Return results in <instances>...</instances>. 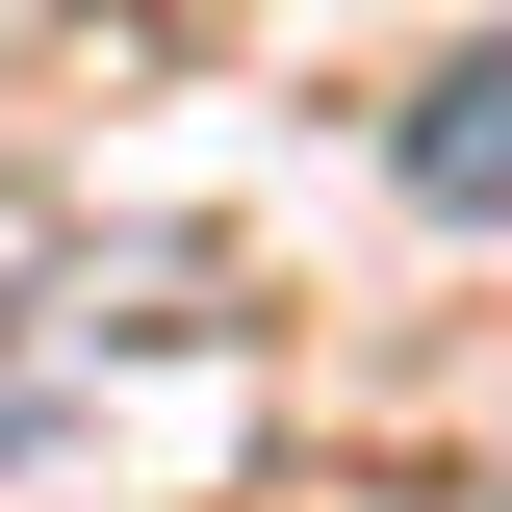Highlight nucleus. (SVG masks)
<instances>
[{
	"instance_id": "f257e3e1",
	"label": "nucleus",
	"mask_w": 512,
	"mask_h": 512,
	"mask_svg": "<svg viewBox=\"0 0 512 512\" xmlns=\"http://www.w3.org/2000/svg\"><path fill=\"white\" fill-rule=\"evenodd\" d=\"M410 205H512V52L410 77Z\"/></svg>"
}]
</instances>
